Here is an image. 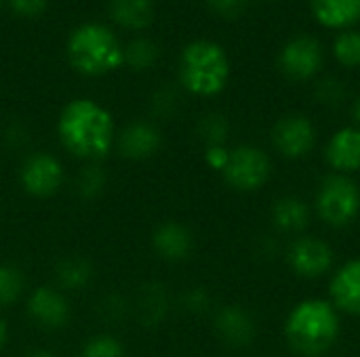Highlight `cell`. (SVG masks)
Returning <instances> with one entry per match:
<instances>
[{
    "mask_svg": "<svg viewBox=\"0 0 360 357\" xmlns=\"http://www.w3.org/2000/svg\"><path fill=\"white\" fill-rule=\"evenodd\" d=\"M272 143L287 160L306 158L316 145V128L304 114H287L272 126Z\"/></svg>",
    "mask_w": 360,
    "mask_h": 357,
    "instance_id": "cell-9",
    "label": "cell"
},
{
    "mask_svg": "<svg viewBox=\"0 0 360 357\" xmlns=\"http://www.w3.org/2000/svg\"><path fill=\"white\" fill-rule=\"evenodd\" d=\"M2 2H4V0H0V6H2Z\"/></svg>",
    "mask_w": 360,
    "mask_h": 357,
    "instance_id": "cell-37",
    "label": "cell"
},
{
    "mask_svg": "<svg viewBox=\"0 0 360 357\" xmlns=\"http://www.w3.org/2000/svg\"><path fill=\"white\" fill-rule=\"evenodd\" d=\"M8 8L21 19H38L46 13L49 0H6Z\"/></svg>",
    "mask_w": 360,
    "mask_h": 357,
    "instance_id": "cell-29",
    "label": "cell"
},
{
    "mask_svg": "<svg viewBox=\"0 0 360 357\" xmlns=\"http://www.w3.org/2000/svg\"><path fill=\"white\" fill-rule=\"evenodd\" d=\"M105 187V173L103 168H99L97 164H89L86 168L80 170L78 179H76V189L80 194V198H97Z\"/></svg>",
    "mask_w": 360,
    "mask_h": 357,
    "instance_id": "cell-28",
    "label": "cell"
},
{
    "mask_svg": "<svg viewBox=\"0 0 360 357\" xmlns=\"http://www.w3.org/2000/svg\"><path fill=\"white\" fill-rule=\"evenodd\" d=\"M179 84L196 97L219 95L230 80V59L221 44L209 38L192 40L184 46L177 63Z\"/></svg>",
    "mask_w": 360,
    "mask_h": 357,
    "instance_id": "cell-4",
    "label": "cell"
},
{
    "mask_svg": "<svg viewBox=\"0 0 360 357\" xmlns=\"http://www.w3.org/2000/svg\"><path fill=\"white\" fill-rule=\"evenodd\" d=\"M278 67L283 76L293 82L312 80L323 67V46L314 36H295L285 42L278 53Z\"/></svg>",
    "mask_w": 360,
    "mask_h": 357,
    "instance_id": "cell-8",
    "label": "cell"
},
{
    "mask_svg": "<svg viewBox=\"0 0 360 357\" xmlns=\"http://www.w3.org/2000/svg\"><path fill=\"white\" fill-rule=\"evenodd\" d=\"M65 57L72 69L86 78H99L124 65V44L116 32L99 21H86L72 29L65 40Z\"/></svg>",
    "mask_w": 360,
    "mask_h": 357,
    "instance_id": "cell-3",
    "label": "cell"
},
{
    "mask_svg": "<svg viewBox=\"0 0 360 357\" xmlns=\"http://www.w3.org/2000/svg\"><path fill=\"white\" fill-rule=\"evenodd\" d=\"M158 61V44L152 38L139 36L124 44V65L135 72L150 69Z\"/></svg>",
    "mask_w": 360,
    "mask_h": 357,
    "instance_id": "cell-22",
    "label": "cell"
},
{
    "mask_svg": "<svg viewBox=\"0 0 360 357\" xmlns=\"http://www.w3.org/2000/svg\"><path fill=\"white\" fill-rule=\"evenodd\" d=\"M57 135L61 145L76 158L99 160L116 145V122L101 103L78 97L63 105Z\"/></svg>",
    "mask_w": 360,
    "mask_h": 357,
    "instance_id": "cell-1",
    "label": "cell"
},
{
    "mask_svg": "<svg viewBox=\"0 0 360 357\" xmlns=\"http://www.w3.org/2000/svg\"><path fill=\"white\" fill-rule=\"evenodd\" d=\"M287 263L291 271L306 280L325 276L333 265V248L316 236H300L287 248Z\"/></svg>",
    "mask_w": 360,
    "mask_h": 357,
    "instance_id": "cell-10",
    "label": "cell"
},
{
    "mask_svg": "<svg viewBox=\"0 0 360 357\" xmlns=\"http://www.w3.org/2000/svg\"><path fill=\"white\" fill-rule=\"evenodd\" d=\"M25 290V276L17 265H0V307H11Z\"/></svg>",
    "mask_w": 360,
    "mask_h": 357,
    "instance_id": "cell-24",
    "label": "cell"
},
{
    "mask_svg": "<svg viewBox=\"0 0 360 357\" xmlns=\"http://www.w3.org/2000/svg\"><path fill=\"white\" fill-rule=\"evenodd\" d=\"M213 330H215V337L232 349L249 347L257 335L253 316L240 305L219 307L213 318Z\"/></svg>",
    "mask_w": 360,
    "mask_h": 357,
    "instance_id": "cell-12",
    "label": "cell"
},
{
    "mask_svg": "<svg viewBox=\"0 0 360 357\" xmlns=\"http://www.w3.org/2000/svg\"><path fill=\"white\" fill-rule=\"evenodd\" d=\"M108 15L114 25L129 32H143L152 25L156 6L154 0H110Z\"/></svg>",
    "mask_w": 360,
    "mask_h": 357,
    "instance_id": "cell-18",
    "label": "cell"
},
{
    "mask_svg": "<svg viewBox=\"0 0 360 357\" xmlns=\"http://www.w3.org/2000/svg\"><path fill=\"white\" fill-rule=\"evenodd\" d=\"M333 55L344 67H360V32L344 29L333 42Z\"/></svg>",
    "mask_w": 360,
    "mask_h": 357,
    "instance_id": "cell-25",
    "label": "cell"
},
{
    "mask_svg": "<svg viewBox=\"0 0 360 357\" xmlns=\"http://www.w3.org/2000/svg\"><path fill=\"white\" fill-rule=\"evenodd\" d=\"M152 107H154V112H156L158 116H171V114H175V109L179 107V95H177L173 88L165 86V88H160V90L154 93Z\"/></svg>",
    "mask_w": 360,
    "mask_h": 357,
    "instance_id": "cell-30",
    "label": "cell"
},
{
    "mask_svg": "<svg viewBox=\"0 0 360 357\" xmlns=\"http://www.w3.org/2000/svg\"><path fill=\"white\" fill-rule=\"evenodd\" d=\"M93 276H95L93 265L89 263V259L82 257H63L55 265V280L59 290H68V292L84 290L91 284Z\"/></svg>",
    "mask_w": 360,
    "mask_h": 357,
    "instance_id": "cell-21",
    "label": "cell"
},
{
    "mask_svg": "<svg viewBox=\"0 0 360 357\" xmlns=\"http://www.w3.org/2000/svg\"><path fill=\"white\" fill-rule=\"evenodd\" d=\"M116 145L127 160H148L158 154L162 133L150 120H135L116 135Z\"/></svg>",
    "mask_w": 360,
    "mask_h": 357,
    "instance_id": "cell-13",
    "label": "cell"
},
{
    "mask_svg": "<svg viewBox=\"0 0 360 357\" xmlns=\"http://www.w3.org/2000/svg\"><path fill=\"white\" fill-rule=\"evenodd\" d=\"M65 181L63 164L46 151L30 154L19 168V183L25 194L32 198H51L55 196Z\"/></svg>",
    "mask_w": 360,
    "mask_h": 357,
    "instance_id": "cell-7",
    "label": "cell"
},
{
    "mask_svg": "<svg viewBox=\"0 0 360 357\" xmlns=\"http://www.w3.org/2000/svg\"><path fill=\"white\" fill-rule=\"evenodd\" d=\"M272 175V160L270 156L257 145H238L230 149L228 162L221 168L224 181L243 194H251L262 189Z\"/></svg>",
    "mask_w": 360,
    "mask_h": 357,
    "instance_id": "cell-6",
    "label": "cell"
},
{
    "mask_svg": "<svg viewBox=\"0 0 360 357\" xmlns=\"http://www.w3.org/2000/svg\"><path fill=\"white\" fill-rule=\"evenodd\" d=\"M27 316L32 322L44 330H59L70 324V303L59 288L53 286H38L27 297Z\"/></svg>",
    "mask_w": 360,
    "mask_h": 357,
    "instance_id": "cell-11",
    "label": "cell"
},
{
    "mask_svg": "<svg viewBox=\"0 0 360 357\" xmlns=\"http://www.w3.org/2000/svg\"><path fill=\"white\" fill-rule=\"evenodd\" d=\"M342 324L331 301L306 299L297 303L285 322V339L293 353L323 357L338 343Z\"/></svg>",
    "mask_w": 360,
    "mask_h": 357,
    "instance_id": "cell-2",
    "label": "cell"
},
{
    "mask_svg": "<svg viewBox=\"0 0 360 357\" xmlns=\"http://www.w3.org/2000/svg\"><path fill=\"white\" fill-rule=\"evenodd\" d=\"M196 133H198V139L207 147H219V145H226V141H228L230 122H228L226 116H221L217 112H211V114H207V116H202L198 120Z\"/></svg>",
    "mask_w": 360,
    "mask_h": 357,
    "instance_id": "cell-23",
    "label": "cell"
},
{
    "mask_svg": "<svg viewBox=\"0 0 360 357\" xmlns=\"http://www.w3.org/2000/svg\"><path fill=\"white\" fill-rule=\"evenodd\" d=\"M228 154H230V149L226 147V145H219V147H207V151H205V160H207V164L209 166H213L215 170H219L221 173V168L226 166V162H228Z\"/></svg>",
    "mask_w": 360,
    "mask_h": 357,
    "instance_id": "cell-33",
    "label": "cell"
},
{
    "mask_svg": "<svg viewBox=\"0 0 360 357\" xmlns=\"http://www.w3.org/2000/svg\"><path fill=\"white\" fill-rule=\"evenodd\" d=\"M352 118H354L356 128H360V97H356L354 103H352Z\"/></svg>",
    "mask_w": 360,
    "mask_h": 357,
    "instance_id": "cell-35",
    "label": "cell"
},
{
    "mask_svg": "<svg viewBox=\"0 0 360 357\" xmlns=\"http://www.w3.org/2000/svg\"><path fill=\"white\" fill-rule=\"evenodd\" d=\"M169 307L171 301L167 288L160 282H146L135 297L133 311L143 326H158L167 318Z\"/></svg>",
    "mask_w": 360,
    "mask_h": 357,
    "instance_id": "cell-19",
    "label": "cell"
},
{
    "mask_svg": "<svg viewBox=\"0 0 360 357\" xmlns=\"http://www.w3.org/2000/svg\"><path fill=\"white\" fill-rule=\"evenodd\" d=\"M314 19L333 29H346L360 21V0H310Z\"/></svg>",
    "mask_w": 360,
    "mask_h": 357,
    "instance_id": "cell-20",
    "label": "cell"
},
{
    "mask_svg": "<svg viewBox=\"0 0 360 357\" xmlns=\"http://www.w3.org/2000/svg\"><path fill=\"white\" fill-rule=\"evenodd\" d=\"M25 357H57L53 351H46V349H38V351H32V353H27Z\"/></svg>",
    "mask_w": 360,
    "mask_h": 357,
    "instance_id": "cell-36",
    "label": "cell"
},
{
    "mask_svg": "<svg viewBox=\"0 0 360 357\" xmlns=\"http://www.w3.org/2000/svg\"><path fill=\"white\" fill-rule=\"evenodd\" d=\"M6 341H8V326H6V322L0 318V349L6 345Z\"/></svg>",
    "mask_w": 360,
    "mask_h": 357,
    "instance_id": "cell-34",
    "label": "cell"
},
{
    "mask_svg": "<svg viewBox=\"0 0 360 357\" xmlns=\"http://www.w3.org/2000/svg\"><path fill=\"white\" fill-rule=\"evenodd\" d=\"M152 248L162 261L181 263L194 250V234L179 221H165L152 234Z\"/></svg>",
    "mask_w": 360,
    "mask_h": 357,
    "instance_id": "cell-14",
    "label": "cell"
},
{
    "mask_svg": "<svg viewBox=\"0 0 360 357\" xmlns=\"http://www.w3.org/2000/svg\"><path fill=\"white\" fill-rule=\"evenodd\" d=\"M310 217L312 213L308 202L297 196H281L274 200L270 208V219L274 229L285 236L302 234L310 225Z\"/></svg>",
    "mask_w": 360,
    "mask_h": 357,
    "instance_id": "cell-17",
    "label": "cell"
},
{
    "mask_svg": "<svg viewBox=\"0 0 360 357\" xmlns=\"http://www.w3.org/2000/svg\"><path fill=\"white\" fill-rule=\"evenodd\" d=\"M325 160L333 173L350 175L360 170V128L346 126L333 133L325 147Z\"/></svg>",
    "mask_w": 360,
    "mask_h": 357,
    "instance_id": "cell-16",
    "label": "cell"
},
{
    "mask_svg": "<svg viewBox=\"0 0 360 357\" xmlns=\"http://www.w3.org/2000/svg\"><path fill=\"white\" fill-rule=\"evenodd\" d=\"M329 297L338 311L360 316V259L348 261L333 274Z\"/></svg>",
    "mask_w": 360,
    "mask_h": 357,
    "instance_id": "cell-15",
    "label": "cell"
},
{
    "mask_svg": "<svg viewBox=\"0 0 360 357\" xmlns=\"http://www.w3.org/2000/svg\"><path fill=\"white\" fill-rule=\"evenodd\" d=\"M211 305V297L205 288L196 286V288H190L186 295H184V307L190 311V314H205Z\"/></svg>",
    "mask_w": 360,
    "mask_h": 357,
    "instance_id": "cell-32",
    "label": "cell"
},
{
    "mask_svg": "<svg viewBox=\"0 0 360 357\" xmlns=\"http://www.w3.org/2000/svg\"><path fill=\"white\" fill-rule=\"evenodd\" d=\"M124 347L122 343L112 337V335H95L91 337L84 345L80 357H124Z\"/></svg>",
    "mask_w": 360,
    "mask_h": 357,
    "instance_id": "cell-27",
    "label": "cell"
},
{
    "mask_svg": "<svg viewBox=\"0 0 360 357\" xmlns=\"http://www.w3.org/2000/svg\"><path fill=\"white\" fill-rule=\"evenodd\" d=\"M314 97L325 107H340L346 101V97H348V88H346V84L340 78L327 76V78L316 82Z\"/></svg>",
    "mask_w": 360,
    "mask_h": 357,
    "instance_id": "cell-26",
    "label": "cell"
},
{
    "mask_svg": "<svg viewBox=\"0 0 360 357\" xmlns=\"http://www.w3.org/2000/svg\"><path fill=\"white\" fill-rule=\"evenodd\" d=\"M314 208L329 227H346L359 217L360 187L348 175L331 173L316 189Z\"/></svg>",
    "mask_w": 360,
    "mask_h": 357,
    "instance_id": "cell-5",
    "label": "cell"
},
{
    "mask_svg": "<svg viewBox=\"0 0 360 357\" xmlns=\"http://www.w3.org/2000/svg\"><path fill=\"white\" fill-rule=\"evenodd\" d=\"M205 2L215 15H219L224 19H234V17L243 15L249 4V0H205Z\"/></svg>",
    "mask_w": 360,
    "mask_h": 357,
    "instance_id": "cell-31",
    "label": "cell"
}]
</instances>
